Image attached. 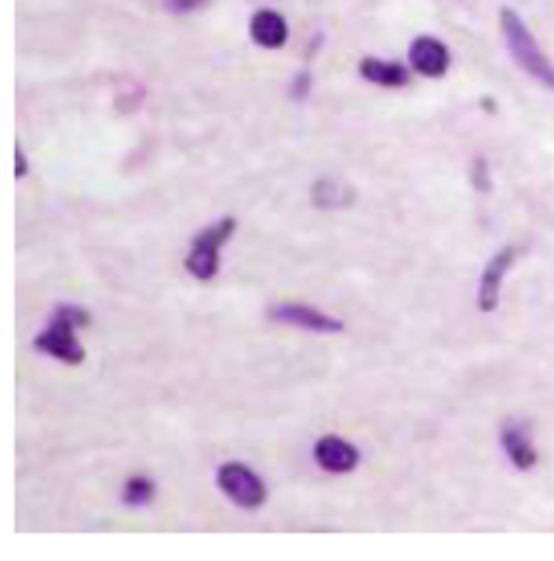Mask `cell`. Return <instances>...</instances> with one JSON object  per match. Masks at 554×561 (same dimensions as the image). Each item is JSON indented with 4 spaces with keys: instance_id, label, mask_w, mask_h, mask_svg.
<instances>
[{
    "instance_id": "10",
    "label": "cell",
    "mask_w": 554,
    "mask_h": 561,
    "mask_svg": "<svg viewBox=\"0 0 554 561\" xmlns=\"http://www.w3.org/2000/svg\"><path fill=\"white\" fill-rule=\"evenodd\" d=\"M249 35L262 48H282L288 39V24L277 11L262 9L249 22Z\"/></svg>"
},
{
    "instance_id": "6",
    "label": "cell",
    "mask_w": 554,
    "mask_h": 561,
    "mask_svg": "<svg viewBox=\"0 0 554 561\" xmlns=\"http://www.w3.org/2000/svg\"><path fill=\"white\" fill-rule=\"evenodd\" d=\"M269 317L277 323L295 325L306 332H316V334H340L345 332V323L340 319L325 315V312L316 310L312 306L303 304H277L269 310Z\"/></svg>"
},
{
    "instance_id": "9",
    "label": "cell",
    "mask_w": 554,
    "mask_h": 561,
    "mask_svg": "<svg viewBox=\"0 0 554 561\" xmlns=\"http://www.w3.org/2000/svg\"><path fill=\"white\" fill-rule=\"evenodd\" d=\"M500 445H503L509 462L518 471H531L537 464V449L531 440L529 429L518 421H509L500 432Z\"/></svg>"
},
{
    "instance_id": "8",
    "label": "cell",
    "mask_w": 554,
    "mask_h": 561,
    "mask_svg": "<svg viewBox=\"0 0 554 561\" xmlns=\"http://www.w3.org/2000/svg\"><path fill=\"white\" fill-rule=\"evenodd\" d=\"M410 61L414 70L427 78H440L448 72L451 65V52H448L446 44L431 35H422L414 39L410 46Z\"/></svg>"
},
{
    "instance_id": "13",
    "label": "cell",
    "mask_w": 554,
    "mask_h": 561,
    "mask_svg": "<svg viewBox=\"0 0 554 561\" xmlns=\"http://www.w3.org/2000/svg\"><path fill=\"white\" fill-rule=\"evenodd\" d=\"M204 3H206V0H167V7L171 11L184 13V11H193L197 7H202Z\"/></svg>"
},
{
    "instance_id": "11",
    "label": "cell",
    "mask_w": 554,
    "mask_h": 561,
    "mask_svg": "<svg viewBox=\"0 0 554 561\" xmlns=\"http://www.w3.org/2000/svg\"><path fill=\"white\" fill-rule=\"evenodd\" d=\"M360 72L368 81L381 87H403L410 83V74H407L401 63L381 61L375 57H366L360 63Z\"/></svg>"
},
{
    "instance_id": "4",
    "label": "cell",
    "mask_w": 554,
    "mask_h": 561,
    "mask_svg": "<svg viewBox=\"0 0 554 561\" xmlns=\"http://www.w3.org/2000/svg\"><path fill=\"white\" fill-rule=\"evenodd\" d=\"M217 488L226 497L243 507V510H258L267 501V486L252 468L241 462H226L217 471Z\"/></svg>"
},
{
    "instance_id": "1",
    "label": "cell",
    "mask_w": 554,
    "mask_h": 561,
    "mask_svg": "<svg viewBox=\"0 0 554 561\" xmlns=\"http://www.w3.org/2000/svg\"><path fill=\"white\" fill-rule=\"evenodd\" d=\"M89 323V312L78 306H59L55 317L46 328L35 336V349L42 354L57 358L65 364H81L85 360V349L78 341V328Z\"/></svg>"
},
{
    "instance_id": "2",
    "label": "cell",
    "mask_w": 554,
    "mask_h": 561,
    "mask_svg": "<svg viewBox=\"0 0 554 561\" xmlns=\"http://www.w3.org/2000/svg\"><path fill=\"white\" fill-rule=\"evenodd\" d=\"M500 29H503L505 44L513 61H516L526 74L533 76L535 81L554 91V65L544 55V50L539 48L535 35L531 33L529 26L524 24L516 9L505 7L500 11Z\"/></svg>"
},
{
    "instance_id": "14",
    "label": "cell",
    "mask_w": 554,
    "mask_h": 561,
    "mask_svg": "<svg viewBox=\"0 0 554 561\" xmlns=\"http://www.w3.org/2000/svg\"><path fill=\"white\" fill-rule=\"evenodd\" d=\"M26 172H29V161H26V154L18 143L16 146V178H24Z\"/></svg>"
},
{
    "instance_id": "12",
    "label": "cell",
    "mask_w": 554,
    "mask_h": 561,
    "mask_svg": "<svg viewBox=\"0 0 554 561\" xmlns=\"http://www.w3.org/2000/svg\"><path fill=\"white\" fill-rule=\"evenodd\" d=\"M154 494H156V484H154V481L150 477L137 475V477H130L126 481L124 492H122V499L130 507H143V505H150L152 503Z\"/></svg>"
},
{
    "instance_id": "7",
    "label": "cell",
    "mask_w": 554,
    "mask_h": 561,
    "mask_svg": "<svg viewBox=\"0 0 554 561\" xmlns=\"http://www.w3.org/2000/svg\"><path fill=\"white\" fill-rule=\"evenodd\" d=\"M314 460L327 473H351L360 462V453L340 436H323L314 445Z\"/></svg>"
},
{
    "instance_id": "5",
    "label": "cell",
    "mask_w": 554,
    "mask_h": 561,
    "mask_svg": "<svg viewBox=\"0 0 554 561\" xmlns=\"http://www.w3.org/2000/svg\"><path fill=\"white\" fill-rule=\"evenodd\" d=\"M518 258V247L507 245L503 250H498L490 263L485 265L481 280H479V291H477V306L481 312H494L500 302V286L507 276V271L513 267Z\"/></svg>"
},
{
    "instance_id": "3",
    "label": "cell",
    "mask_w": 554,
    "mask_h": 561,
    "mask_svg": "<svg viewBox=\"0 0 554 561\" xmlns=\"http://www.w3.org/2000/svg\"><path fill=\"white\" fill-rule=\"evenodd\" d=\"M236 230L234 217H223L215 224L206 226L191 243V252L184 258V269H187L193 278L208 282L217 276L219 271V254L221 247L230 241Z\"/></svg>"
}]
</instances>
